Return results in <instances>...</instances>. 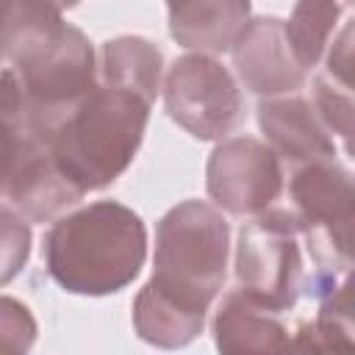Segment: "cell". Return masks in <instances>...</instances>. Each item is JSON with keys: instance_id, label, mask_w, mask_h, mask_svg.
Segmentation results:
<instances>
[{"instance_id": "cell-1", "label": "cell", "mask_w": 355, "mask_h": 355, "mask_svg": "<svg viewBox=\"0 0 355 355\" xmlns=\"http://www.w3.org/2000/svg\"><path fill=\"white\" fill-rule=\"evenodd\" d=\"M42 255L47 275L64 291L116 294L144 266L147 227L133 208L116 200L89 202L50 225Z\"/></svg>"}, {"instance_id": "cell-2", "label": "cell", "mask_w": 355, "mask_h": 355, "mask_svg": "<svg viewBox=\"0 0 355 355\" xmlns=\"http://www.w3.org/2000/svg\"><path fill=\"white\" fill-rule=\"evenodd\" d=\"M144 97L100 86L47 139L58 169L83 191L111 186L136 158L150 122Z\"/></svg>"}, {"instance_id": "cell-3", "label": "cell", "mask_w": 355, "mask_h": 355, "mask_svg": "<svg viewBox=\"0 0 355 355\" xmlns=\"http://www.w3.org/2000/svg\"><path fill=\"white\" fill-rule=\"evenodd\" d=\"M230 225L222 211L202 200L172 205L155 227L153 277L147 280L172 302L208 313L227 275Z\"/></svg>"}, {"instance_id": "cell-4", "label": "cell", "mask_w": 355, "mask_h": 355, "mask_svg": "<svg viewBox=\"0 0 355 355\" xmlns=\"http://www.w3.org/2000/svg\"><path fill=\"white\" fill-rule=\"evenodd\" d=\"M8 61L19 80L25 128L42 141H47L100 83L94 47L89 36L69 22H61L50 36Z\"/></svg>"}, {"instance_id": "cell-5", "label": "cell", "mask_w": 355, "mask_h": 355, "mask_svg": "<svg viewBox=\"0 0 355 355\" xmlns=\"http://www.w3.org/2000/svg\"><path fill=\"white\" fill-rule=\"evenodd\" d=\"M288 208L300 222V239L313 266L349 275L352 266V172L336 155L291 166Z\"/></svg>"}, {"instance_id": "cell-6", "label": "cell", "mask_w": 355, "mask_h": 355, "mask_svg": "<svg viewBox=\"0 0 355 355\" xmlns=\"http://www.w3.org/2000/svg\"><path fill=\"white\" fill-rule=\"evenodd\" d=\"M300 222L288 205H269L239 233L236 280L239 288L277 313H288L302 291Z\"/></svg>"}, {"instance_id": "cell-7", "label": "cell", "mask_w": 355, "mask_h": 355, "mask_svg": "<svg viewBox=\"0 0 355 355\" xmlns=\"http://www.w3.org/2000/svg\"><path fill=\"white\" fill-rule=\"evenodd\" d=\"M161 89L166 114L200 141H219L244 119L239 83L211 53H186L175 58Z\"/></svg>"}, {"instance_id": "cell-8", "label": "cell", "mask_w": 355, "mask_h": 355, "mask_svg": "<svg viewBox=\"0 0 355 355\" xmlns=\"http://www.w3.org/2000/svg\"><path fill=\"white\" fill-rule=\"evenodd\" d=\"M205 178L214 205L236 216H255L275 205L286 180L277 153L252 136L219 141L208 158Z\"/></svg>"}, {"instance_id": "cell-9", "label": "cell", "mask_w": 355, "mask_h": 355, "mask_svg": "<svg viewBox=\"0 0 355 355\" xmlns=\"http://www.w3.org/2000/svg\"><path fill=\"white\" fill-rule=\"evenodd\" d=\"M230 50L236 75L252 94L280 97L305 86L308 72L297 64L283 31V19L277 17L250 19Z\"/></svg>"}, {"instance_id": "cell-10", "label": "cell", "mask_w": 355, "mask_h": 355, "mask_svg": "<svg viewBox=\"0 0 355 355\" xmlns=\"http://www.w3.org/2000/svg\"><path fill=\"white\" fill-rule=\"evenodd\" d=\"M83 197L86 194L58 169L47 141L28 136L3 200H8L31 222H50Z\"/></svg>"}, {"instance_id": "cell-11", "label": "cell", "mask_w": 355, "mask_h": 355, "mask_svg": "<svg viewBox=\"0 0 355 355\" xmlns=\"http://www.w3.org/2000/svg\"><path fill=\"white\" fill-rule=\"evenodd\" d=\"M258 125L266 136V144L288 166L336 155V139L322 125L311 100L300 94H280L261 100Z\"/></svg>"}, {"instance_id": "cell-12", "label": "cell", "mask_w": 355, "mask_h": 355, "mask_svg": "<svg viewBox=\"0 0 355 355\" xmlns=\"http://www.w3.org/2000/svg\"><path fill=\"white\" fill-rule=\"evenodd\" d=\"M291 330L283 313L272 311L244 288L222 297L214 316V341L222 352H275L291 347Z\"/></svg>"}, {"instance_id": "cell-13", "label": "cell", "mask_w": 355, "mask_h": 355, "mask_svg": "<svg viewBox=\"0 0 355 355\" xmlns=\"http://www.w3.org/2000/svg\"><path fill=\"white\" fill-rule=\"evenodd\" d=\"M169 33L194 53H225L250 22V0H166Z\"/></svg>"}, {"instance_id": "cell-14", "label": "cell", "mask_w": 355, "mask_h": 355, "mask_svg": "<svg viewBox=\"0 0 355 355\" xmlns=\"http://www.w3.org/2000/svg\"><path fill=\"white\" fill-rule=\"evenodd\" d=\"M164 78V55L144 36H116L100 47L97 80L100 86L125 89L147 103H155Z\"/></svg>"}, {"instance_id": "cell-15", "label": "cell", "mask_w": 355, "mask_h": 355, "mask_svg": "<svg viewBox=\"0 0 355 355\" xmlns=\"http://www.w3.org/2000/svg\"><path fill=\"white\" fill-rule=\"evenodd\" d=\"M205 324V313L189 311L169 297L158 294L150 283H144L133 300V330L141 341L161 347V349H178L191 344Z\"/></svg>"}, {"instance_id": "cell-16", "label": "cell", "mask_w": 355, "mask_h": 355, "mask_svg": "<svg viewBox=\"0 0 355 355\" xmlns=\"http://www.w3.org/2000/svg\"><path fill=\"white\" fill-rule=\"evenodd\" d=\"M341 17L338 0H297L288 19H283V31L297 64L311 72L324 55L330 39L336 36V25Z\"/></svg>"}, {"instance_id": "cell-17", "label": "cell", "mask_w": 355, "mask_h": 355, "mask_svg": "<svg viewBox=\"0 0 355 355\" xmlns=\"http://www.w3.org/2000/svg\"><path fill=\"white\" fill-rule=\"evenodd\" d=\"M355 344L352 336V283L349 275L319 300V311L313 322H302L294 336L291 347L297 349H347Z\"/></svg>"}, {"instance_id": "cell-18", "label": "cell", "mask_w": 355, "mask_h": 355, "mask_svg": "<svg viewBox=\"0 0 355 355\" xmlns=\"http://www.w3.org/2000/svg\"><path fill=\"white\" fill-rule=\"evenodd\" d=\"M25 128V108H22V92L14 69L0 72V197L17 169V161L28 141Z\"/></svg>"}, {"instance_id": "cell-19", "label": "cell", "mask_w": 355, "mask_h": 355, "mask_svg": "<svg viewBox=\"0 0 355 355\" xmlns=\"http://www.w3.org/2000/svg\"><path fill=\"white\" fill-rule=\"evenodd\" d=\"M31 225L14 208L0 202V288L8 286L31 258Z\"/></svg>"}, {"instance_id": "cell-20", "label": "cell", "mask_w": 355, "mask_h": 355, "mask_svg": "<svg viewBox=\"0 0 355 355\" xmlns=\"http://www.w3.org/2000/svg\"><path fill=\"white\" fill-rule=\"evenodd\" d=\"M311 105L319 114L322 125L327 128V133L344 141V150L349 153V136H352V94L349 89L333 83L330 78H316L313 80V92H311Z\"/></svg>"}, {"instance_id": "cell-21", "label": "cell", "mask_w": 355, "mask_h": 355, "mask_svg": "<svg viewBox=\"0 0 355 355\" xmlns=\"http://www.w3.org/2000/svg\"><path fill=\"white\" fill-rule=\"evenodd\" d=\"M36 341V319L31 308L0 294V352H28Z\"/></svg>"}, {"instance_id": "cell-22", "label": "cell", "mask_w": 355, "mask_h": 355, "mask_svg": "<svg viewBox=\"0 0 355 355\" xmlns=\"http://www.w3.org/2000/svg\"><path fill=\"white\" fill-rule=\"evenodd\" d=\"M330 53H327V75L333 83L344 86V89H352V25L347 22L341 28L338 36H333V42L327 44Z\"/></svg>"}, {"instance_id": "cell-23", "label": "cell", "mask_w": 355, "mask_h": 355, "mask_svg": "<svg viewBox=\"0 0 355 355\" xmlns=\"http://www.w3.org/2000/svg\"><path fill=\"white\" fill-rule=\"evenodd\" d=\"M3 58H6V55H3V47H0V61H3Z\"/></svg>"}, {"instance_id": "cell-24", "label": "cell", "mask_w": 355, "mask_h": 355, "mask_svg": "<svg viewBox=\"0 0 355 355\" xmlns=\"http://www.w3.org/2000/svg\"><path fill=\"white\" fill-rule=\"evenodd\" d=\"M0 3H3V0H0Z\"/></svg>"}]
</instances>
